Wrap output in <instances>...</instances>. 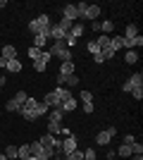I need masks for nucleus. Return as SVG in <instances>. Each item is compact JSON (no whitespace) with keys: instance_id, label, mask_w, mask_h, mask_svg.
I'll return each mask as SVG.
<instances>
[{"instance_id":"30","label":"nucleus","mask_w":143,"mask_h":160,"mask_svg":"<svg viewBox=\"0 0 143 160\" xmlns=\"http://www.w3.org/2000/svg\"><path fill=\"white\" fill-rule=\"evenodd\" d=\"M100 55H102V60H105V62H107L110 60V58H115V50H112V48H102V50H100Z\"/></svg>"},{"instance_id":"34","label":"nucleus","mask_w":143,"mask_h":160,"mask_svg":"<svg viewBox=\"0 0 143 160\" xmlns=\"http://www.w3.org/2000/svg\"><path fill=\"white\" fill-rule=\"evenodd\" d=\"M36 22H38V27H50V17H48V14H41V17H36Z\"/></svg>"},{"instance_id":"29","label":"nucleus","mask_w":143,"mask_h":160,"mask_svg":"<svg viewBox=\"0 0 143 160\" xmlns=\"http://www.w3.org/2000/svg\"><path fill=\"white\" fill-rule=\"evenodd\" d=\"M41 55H43V50H38V48H34V46L29 48V58H31V62H34V60H38Z\"/></svg>"},{"instance_id":"39","label":"nucleus","mask_w":143,"mask_h":160,"mask_svg":"<svg viewBox=\"0 0 143 160\" xmlns=\"http://www.w3.org/2000/svg\"><path fill=\"white\" fill-rule=\"evenodd\" d=\"M5 158H17V146H5Z\"/></svg>"},{"instance_id":"12","label":"nucleus","mask_w":143,"mask_h":160,"mask_svg":"<svg viewBox=\"0 0 143 160\" xmlns=\"http://www.w3.org/2000/svg\"><path fill=\"white\" fill-rule=\"evenodd\" d=\"M136 36H138V27H136V24H129V27L124 29V38H126V41L136 38Z\"/></svg>"},{"instance_id":"1","label":"nucleus","mask_w":143,"mask_h":160,"mask_svg":"<svg viewBox=\"0 0 143 160\" xmlns=\"http://www.w3.org/2000/svg\"><path fill=\"white\" fill-rule=\"evenodd\" d=\"M100 5H88L86 7V12H83L81 19H88V22H98V17H100Z\"/></svg>"},{"instance_id":"36","label":"nucleus","mask_w":143,"mask_h":160,"mask_svg":"<svg viewBox=\"0 0 143 160\" xmlns=\"http://www.w3.org/2000/svg\"><path fill=\"white\" fill-rule=\"evenodd\" d=\"M26 98H29V96L24 93V91H17V93H14V100H17L19 105H24V103H26Z\"/></svg>"},{"instance_id":"5","label":"nucleus","mask_w":143,"mask_h":160,"mask_svg":"<svg viewBox=\"0 0 143 160\" xmlns=\"http://www.w3.org/2000/svg\"><path fill=\"white\" fill-rule=\"evenodd\" d=\"M76 105H79V100H76L74 96H72V98H67V100H64V103L60 105V110H62V112H74V110H76Z\"/></svg>"},{"instance_id":"26","label":"nucleus","mask_w":143,"mask_h":160,"mask_svg":"<svg viewBox=\"0 0 143 160\" xmlns=\"http://www.w3.org/2000/svg\"><path fill=\"white\" fill-rule=\"evenodd\" d=\"M141 46H143V36H141V33H138L136 38H131V41H129V50H134V48H141Z\"/></svg>"},{"instance_id":"40","label":"nucleus","mask_w":143,"mask_h":160,"mask_svg":"<svg viewBox=\"0 0 143 160\" xmlns=\"http://www.w3.org/2000/svg\"><path fill=\"white\" fill-rule=\"evenodd\" d=\"M83 160H98V155H95L93 148H86V151H83Z\"/></svg>"},{"instance_id":"28","label":"nucleus","mask_w":143,"mask_h":160,"mask_svg":"<svg viewBox=\"0 0 143 160\" xmlns=\"http://www.w3.org/2000/svg\"><path fill=\"white\" fill-rule=\"evenodd\" d=\"M117 153L122 155V158H131V146H126V143H122V146H119V151H117Z\"/></svg>"},{"instance_id":"8","label":"nucleus","mask_w":143,"mask_h":160,"mask_svg":"<svg viewBox=\"0 0 143 160\" xmlns=\"http://www.w3.org/2000/svg\"><path fill=\"white\" fill-rule=\"evenodd\" d=\"M53 93L57 96V98H60V103H64L67 98H72V91H69V88H64V86H57V88L53 91Z\"/></svg>"},{"instance_id":"48","label":"nucleus","mask_w":143,"mask_h":160,"mask_svg":"<svg viewBox=\"0 0 143 160\" xmlns=\"http://www.w3.org/2000/svg\"><path fill=\"white\" fill-rule=\"evenodd\" d=\"M93 60H95V65H105V60H102V55H100V53L93 55Z\"/></svg>"},{"instance_id":"15","label":"nucleus","mask_w":143,"mask_h":160,"mask_svg":"<svg viewBox=\"0 0 143 160\" xmlns=\"http://www.w3.org/2000/svg\"><path fill=\"white\" fill-rule=\"evenodd\" d=\"M21 108H24V110H31V112H36V110H38V100L29 96V98H26V103H24ZM36 117H38V115H36Z\"/></svg>"},{"instance_id":"49","label":"nucleus","mask_w":143,"mask_h":160,"mask_svg":"<svg viewBox=\"0 0 143 160\" xmlns=\"http://www.w3.org/2000/svg\"><path fill=\"white\" fill-rule=\"evenodd\" d=\"M105 132H107L110 136H115V134H117V127H107V129H105Z\"/></svg>"},{"instance_id":"52","label":"nucleus","mask_w":143,"mask_h":160,"mask_svg":"<svg viewBox=\"0 0 143 160\" xmlns=\"http://www.w3.org/2000/svg\"><path fill=\"white\" fill-rule=\"evenodd\" d=\"M131 160H143V155H131Z\"/></svg>"},{"instance_id":"7","label":"nucleus","mask_w":143,"mask_h":160,"mask_svg":"<svg viewBox=\"0 0 143 160\" xmlns=\"http://www.w3.org/2000/svg\"><path fill=\"white\" fill-rule=\"evenodd\" d=\"M126 84H129V88H138V86H143V74H141V72L131 74V77H129V81H126Z\"/></svg>"},{"instance_id":"47","label":"nucleus","mask_w":143,"mask_h":160,"mask_svg":"<svg viewBox=\"0 0 143 160\" xmlns=\"http://www.w3.org/2000/svg\"><path fill=\"white\" fill-rule=\"evenodd\" d=\"M134 141H136V139H134V136H131V134H126V136H124V141H122V143H126V146H131V143H134Z\"/></svg>"},{"instance_id":"23","label":"nucleus","mask_w":143,"mask_h":160,"mask_svg":"<svg viewBox=\"0 0 143 160\" xmlns=\"http://www.w3.org/2000/svg\"><path fill=\"white\" fill-rule=\"evenodd\" d=\"M95 43H98V48H107L110 46V36H105V33H100V36H98V38H95Z\"/></svg>"},{"instance_id":"9","label":"nucleus","mask_w":143,"mask_h":160,"mask_svg":"<svg viewBox=\"0 0 143 160\" xmlns=\"http://www.w3.org/2000/svg\"><path fill=\"white\" fill-rule=\"evenodd\" d=\"M43 103H45L48 108H60V105H62V103H60V98H57V96H55L53 91H50V93H48L45 98H43Z\"/></svg>"},{"instance_id":"27","label":"nucleus","mask_w":143,"mask_h":160,"mask_svg":"<svg viewBox=\"0 0 143 160\" xmlns=\"http://www.w3.org/2000/svg\"><path fill=\"white\" fill-rule=\"evenodd\" d=\"M57 27H60L64 33H69V31H72V27H74V22H69V19H62L60 24H57Z\"/></svg>"},{"instance_id":"33","label":"nucleus","mask_w":143,"mask_h":160,"mask_svg":"<svg viewBox=\"0 0 143 160\" xmlns=\"http://www.w3.org/2000/svg\"><path fill=\"white\" fill-rule=\"evenodd\" d=\"M67 158L69 160H83V151H81V148H76V151H72Z\"/></svg>"},{"instance_id":"37","label":"nucleus","mask_w":143,"mask_h":160,"mask_svg":"<svg viewBox=\"0 0 143 160\" xmlns=\"http://www.w3.org/2000/svg\"><path fill=\"white\" fill-rule=\"evenodd\" d=\"M48 110H50V108H48L45 103H38V110H36V115H38V117H45Z\"/></svg>"},{"instance_id":"44","label":"nucleus","mask_w":143,"mask_h":160,"mask_svg":"<svg viewBox=\"0 0 143 160\" xmlns=\"http://www.w3.org/2000/svg\"><path fill=\"white\" fill-rule=\"evenodd\" d=\"M86 7H88V2H79V5H76V10H79V19L83 17V12H86Z\"/></svg>"},{"instance_id":"13","label":"nucleus","mask_w":143,"mask_h":160,"mask_svg":"<svg viewBox=\"0 0 143 160\" xmlns=\"http://www.w3.org/2000/svg\"><path fill=\"white\" fill-rule=\"evenodd\" d=\"M110 139H112V136H110V134L102 129V132H98V136H95V143H100V146H107Z\"/></svg>"},{"instance_id":"42","label":"nucleus","mask_w":143,"mask_h":160,"mask_svg":"<svg viewBox=\"0 0 143 160\" xmlns=\"http://www.w3.org/2000/svg\"><path fill=\"white\" fill-rule=\"evenodd\" d=\"M79 100H83V103H91V100H93V93H91V91H81Z\"/></svg>"},{"instance_id":"25","label":"nucleus","mask_w":143,"mask_h":160,"mask_svg":"<svg viewBox=\"0 0 143 160\" xmlns=\"http://www.w3.org/2000/svg\"><path fill=\"white\" fill-rule=\"evenodd\" d=\"M131 155H143V143L141 141H134V143H131Z\"/></svg>"},{"instance_id":"11","label":"nucleus","mask_w":143,"mask_h":160,"mask_svg":"<svg viewBox=\"0 0 143 160\" xmlns=\"http://www.w3.org/2000/svg\"><path fill=\"white\" fill-rule=\"evenodd\" d=\"M60 74H62V77H69V74H74V62H72V60L62 62V65H60Z\"/></svg>"},{"instance_id":"4","label":"nucleus","mask_w":143,"mask_h":160,"mask_svg":"<svg viewBox=\"0 0 143 160\" xmlns=\"http://www.w3.org/2000/svg\"><path fill=\"white\" fill-rule=\"evenodd\" d=\"M110 48L117 53L119 48H129V41L124 38V36H115V38H110Z\"/></svg>"},{"instance_id":"55","label":"nucleus","mask_w":143,"mask_h":160,"mask_svg":"<svg viewBox=\"0 0 143 160\" xmlns=\"http://www.w3.org/2000/svg\"><path fill=\"white\" fill-rule=\"evenodd\" d=\"M7 160H19V158H7Z\"/></svg>"},{"instance_id":"38","label":"nucleus","mask_w":143,"mask_h":160,"mask_svg":"<svg viewBox=\"0 0 143 160\" xmlns=\"http://www.w3.org/2000/svg\"><path fill=\"white\" fill-rule=\"evenodd\" d=\"M45 67H48V65L41 60V58H38V60H34V69H36V72H45Z\"/></svg>"},{"instance_id":"3","label":"nucleus","mask_w":143,"mask_h":160,"mask_svg":"<svg viewBox=\"0 0 143 160\" xmlns=\"http://www.w3.org/2000/svg\"><path fill=\"white\" fill-rule=\"evenodd\" d=\"M76 148H79V146H76V139H74V136H72V134L64 136V141H62V153L69 155L72 151H76Z\"/></svg>"},{"instance_id":"21","label":"nucleus","mask_w":143,"mask_h":160,"mask_svg":"<svg viewBox=\"0 0 143 160\" xmlns=\"http://www.w3.org/2000/svg\"><path fill=\"white\" fill-rule=\"evenodd\" d=\"M60 132H62L60 122H48V134H53V136H57Z\"/></svg>"},{"instance_id":"35","label":"nucleus","mask_w":143,"mask_h":160,"mask_svg":"<svg viewBox=\"0 0 143 160\" xmlns=\"http://www.w3.org/2000/svg\"><path fill=\"white\" fill-rule=\"evenodd\" d=\"M29 31L34 33V36H38V31H41V27H38V22H36V19H31V22H29Z\"/></svg>"},{"instance_id":"51","label":"nucleus","mask_w":143,"mask_h":160,"mask_svg":"<svg viewBox=\"0 0 143 160\" xmlns=\"http://www.w3.org/2000/svg\"><path fill=\"white\" fill-rule=\"evenodd\" d=\"M5 7H7V2H5V0H0V10H5Z\"/></svg>"},{"instance_id":"22","label":"nucleus","mask_w":143,"mask_h":160,"mask_svg":"<svg viewBox=\"0 0 143 160\" xmlns=\"http://www.w3.org/2000/svg\"><path fill=\"white\" fill-rule=\"evenodd\" d=\"M55 139H57V136H53V134H45V136H41V141H38V143H41V146H50V148H53Z\"/></svg>"},{"instance_id":"6","label":"nucleus","mask_w":143,"mask_h":160,"mask_svg":"<svg viewBox=\"0 0 143 160\" xmlns=\"http://www.w3.org/2000/svg\"><path fill=\"white\" fill-rule=\"evenodd\" d=\"M5 69H7L10 74H19V72H21V62H19V58H14V60H7Z\"/></svg>"},{"instance_id":"18","label":"nucleus","mask_w":143,"mask_h":160,"mask_svg":"<svg viewBox=\"0 0 143 160\" xmlns=\"http://www.w3.org/2000/svg\"><path fill=\"white\" fill-rule=\"evenodd\" d=\"M19 103H17V100H14V98H10V100H5V110H7V112H19Z\"/></svg>"},{"instance_id":"10","label":"nucleus","mask_w":143,"mask_h":160,"mask_svg":"<svg viewBox=\"0 0 143 160\" xmlns=\"http://www.w3.org/2000/svg\"><path fill=\"white\" fill-rule=\"evenodd\" d=\"M0 58L14 60V58H17V48H14V46H2V55H0Z\"/></svg>"},{"instance_id":"45","label":"nucleus","mask_w":143,"mask_h":160,"mask_svg":"<svg viewBox=\"0 0 143 160\" xmlns=\"http://www.w3.org/2000/svg\"><path fill=\"white\" fill-rule=\"evenodd\" d=\"M62 43H64V48H67V46H76V38H72V36H69V33H67V36H64V41H62Z\"/></svg>"},{"instance_id":"19","label":"nucleus","mask_w":143,"mask_h":160,"mask_svg":"<svg viewBox=\"0 0 143 160\" xmlns=\"http://www.w3.org/2000/svg\"><path fill=\"white\" fill-rule=\"evenodd\" d=\"M124 62H126V65H136V62H138V53H136V50H126Z\"/></svg>"},{"instance_id":"46","label":"nucleus","mask_w":143,"mask_h":160,"mask_svg":"<svg viewBox=\"0 0 143 160\" xmlns=\"http://www.w3.org/2000/svg\"><path fill=\"white\" fill-rule=\"evenodd\" d=\"M83 112H86V115L93 112V103H83Z\"/></svg>"},{"instance_id":"16","label":"nucleus","mask_w":143,"mask_h":160,"mask_svg":"<svg viewBox=\"0 0 143 160\" xmlns=\"http://www.w3.org/2000/svg\"><path fill=\"white\" fill-rule=\"evenodd\" d=\"M83 31H86V27H81V24H74V27H72V31H69V36L79 41V38L83 36Z\"/></svg>"},{"instance_id":"24","label":"nucleus","mask_w":143,"mask_h":160,"mask_svg":"<svg viewBox=\"0 0 143 160\" xmlns=\"http://www.w3.org/2000/svg\"><path fill=\"white\" fill-rule=\"evenodd\" d=\"M112 29H115V24H112V19H105V22H102V24H100V31L105 33V36H107V33L112 31Z\"/></svg>"},{"instance_id":"20","label":"nucleus","mask_w":143,"mask_h":160,"mask_svg":"<svg viewBox=\"0 0 143 160\" xmlns=\"http://www.w3.org/2000/svg\"><path fill=\"white\" fill-rule=\"evenodd\" d=\"M62 115H64V112H62L60 108H53V112L48 115V122H60V120H62Z\"/></svg>"},{"instance_id":"31","label":"nucleus","mask_w":143,"mask_h":160,"mask_svg":"<svg viewBox=\"0 0 143 160\" xmlns=\"http://www.w3.org/2000/svg\"><path fill=\"white\" fill-rule=\"evenodd\" d=\"M86 48H88L91 55H98V53H100V48H98V43H95V41H88V43H86Z\"/></svg>"},{"instance_id":"53","label":"nucleus","mask_w":143,"mask_h":160,"mask_svg":"<svg viewBox=\"0 0 143 160\" xmlns=\"http://www.w3.org/2000/svg\"><path fill=\"white\" fill-rule=\"evenodd\" d=\"M21 160H36V158H34V155H26V158H21Z\"/></svg>"},{"instance_id":"17","label":"nucleus","mask_w":143,"mask_h":160,"mask_svg":"<svg viewBox=\"0 0 143 160\" xmlns=\"http://www.w3.org/2000/svg\"><path fill=\"white\" fill-rule=\"evenodd\" d=\"M34 48H38V50H48V38H43V36H34Z\"/></svg>"},{"instance_id":"41","label":"nucleus","mask_w":143,"mask_h":160,"mask_svg":"<svg viewBox=\"0 0 143 160\" xmlns=\"http://www.w3.org/2000/svg\"><path fill=\"white\" fill-rule=\"evenodd\" d=\"M64 84H67V86H76V84H79V77H76V74H69L67 79H64Z\"/></svg>"},{"instance_id":"54","label":"nucleus","mask_w":143,"mask_h":160,"mask_svg":"<svg viewBox=\"0 0 143 160\" xmlns=\"http://www.w3.org/2000/svg\"><path fill=\"white\" fill-rule=\"evenodd\" d=\"M0 160H7V158H5V153H0Z\"/></svg>"},{"instance_id":"43","label":"nucleus","mask_w":143,"mask_h":160,"mask_svg":"<svg viewBox=\"0 0 143 160\" xmlns=\"http://www.w3.org/2000/svg\"><path fill=\"white\" fill-rule=\"evenodd\" d=\"M131 96H134L136 100H141V98H143V86H138V88H131Z\"/></svg>"},{"instance_id":"14","label":"nucleus","mask_w":143,"mask_h":160,"mask_svg":"<svg viewBox=\"0 0 143 160\" xmlns=\"http://www.w3.org/2000/svg\"><path fill=\"white\" fill-rule=\"evenodd\" d=\"M41 151H43V146L38 143V141H31V143H29V155L38 158V155H41Z\"/></svg>"},{"instance_id":"32","label":"nucleus","mask_w":143,"mask_h":160,"mask_svg":"<svg viewBox=\"0 0 143 160\" xmlns=\"http://www.w3.org/2000/svg\"><path fill=\"white\" fill-rule=\"evenodd\" d=\"M26 155H29V143H24V146H19V148H17V158H26Z\"/></svg>"},{"instance_id":"50","label":"nucleus","mask_w":143,"mask_h":160,"mask_svg":"<svg viewBox=\"0 0 143 160\" xmlns=\"http://www.w3.org/2000/svg\"><path fill=\"white\" fill-rule=\"evenodd\" d=\"M5 84H7V81H5V77H0V88L5 86Z\"/></svg>"},{"instance_id":"2","label":"nucleus","mask_w":143,"mask_h":160,"mask_svg":"<svg viewBox=\"0 0 143 160\" xmlns=\"http://www.w3.org/2000/svg\"><path fill=\"white\" fill-rule=\"evenodd\" d=\"M62 19H69V22L79 19V10H76V5H64V7H62Z\"/></svg>"}]
</instances>
